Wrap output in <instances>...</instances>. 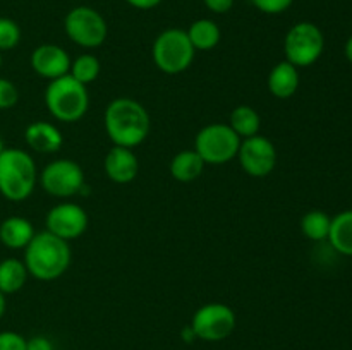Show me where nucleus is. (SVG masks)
<instances>
[{
	"label": "nucleus",
	"mask_w": 352,
	"mask_h": 350,
	"mask_svg": "<svg viewBox=\"0 0 352 350\" xmlns=\"http://www.w3.org/2000/svg\"><path fill=\"white\" fill-rule=\"evenodd\" d=\"M34 237V229L30 220L23 216H9L0 223V242L7 249H26Z\"/></svg>",
	"instance_id": "nucleus-17"
},
{
	"label": "nucleus",
	"mask_w": 352,
	"mask_h": 350,
	"mask_svg": "<svg viewBox=\"0 0 352 350\" xmlns=\"http://www.w3.org/2000/svg\"><path fill=\"white\" fill-rule=\"evenodd\" d=\"M26 350H54L50 340L47 336H33V338L26 340Z\"/></svg>",
	"instance_id": "nucleus-29"
},
{
	"label": "nucleus",
	"mask_w": 352,
	"mask_h": 350,
	"mask_svg": "<svg viewBox=\"0 0 352 350\" xmlns=\"http://www.w3.org/2000/svg\"><path fill=\"white\" fill-rule=\"evenodd\" d=\"M17 100H19V91H17L16 84L10 82L9 79L0 78V110H9L16 106Z\"/></svg>",
	"instance_id": "nucleus-26"
},
{
	"label": "nucleus",
	"mask_w": 352,
	"mask_h": 350,
	"mask_svg": "<svg viewBox=\"0 0 352 350\" xmlns=\"http://www.w3.org/2000/svg\"><path fill=\"white\" fill-rule=\"evenodd\" d=\"M294 0H251L258 10L265 14H282L292 5Z\"/></svg>",
	"instance_id": "nucleus-27"
},
{
	"label": "nucleus",
	"mask_w": 352,
	"mask_h": 350,
	"mask_svg": "<svg viewBox=\"0 0 352 350\" xmlns=\"http://www.w3.org/2000/svg\"><path fill=\"white\" fill-rule=\"evenodd\" d=\"M299 88V71L291 62H278L268 75V89L275 98L287 100L296 95Z\"/></svg>",
	"instance_id": "nucleus-16"
},
{
	"label": "nucleus",
	"mask_w": 352,
	"mask_h": 350,
	"mask_svg": "<svg viewBox=\"0 0 352 350\" xmlns=\"http://www.w3.org/2000/svg\"><path fill=\"white\" fill-rule=\"evenodd\" d=\"M129 5L136 7V9H141V10H148V9H153V7H157L158 3H162V0H126Z\"/></svg>",
	"instance_id": "nucleus-31"
},
{
	"label": "nucleus",
	"mask_w": 352,
	"mask_h": 350,
	"mask_svg": "<svg viewBox=\"0 0 352 350\" xmlns=\"http://www.w3.org/2000/svg\"><path fill=\"white\" fill-rule=\"evenodd\" d=\"M237 158L248 175L261 178L274 172L277 165V150L268 137L256 134L241 141Z\"/></svg>",
	"instance_id": "nucleus-11"
},
{
	"label": "nucleus",
	"mask_w": 352,
	"mask_h": 350,
	"mask_svg": "<svg viewBox=\"0 0 352 350\" xmlns=\"http://www.w3.org/2000/svg\"><path fill=\"white\" fill-rule=\"evenodd\" d=\"M105 174L116 184H129L136 178L138 168V156L133 150L122 146H113L105 156Z\"/></svg>",
	"instance_id": "nucleus-14"
},
{
	"label": "nucleus",
	"mask_w": 352,
	"mask_h": 350,
	"mask_svg": "<svg viewBox=\"0 0 352 350\" xmlns=\"http://www.w3.org/2000/svg\"><path fill=\"white\" fill-rule=\"evenodd\" d=\"M229 126L232 127V130L241 137V139H246V137L256 136V134L260 132L261 117L253 106L239 105L232 110V113H230Z\"/></svg>",
	"instance_id": "nucleus-21"
},
{
	"label": "nucleus",
	"mask_w": 352,
	"mask_h": 350,
	"mask_svg": "<svg viewBox=\"0 0 352 350\" xmlns=\"http://www.w3.org/2000/svg\"><path fill=\"white\" fill-rule=\"evenodd\" d=\"M0 67H2V51H0Z\"/></svg>",
	"instance_id": "nucleus-35"
},
{
	"label": "nucleus",
	"mask_w": 352,
	"mask_h": 350,
	"mask_svg": "<svg viewBox=\"0 0 352 350\" xmlns=\"http://www.w3.org/2000/svg\"><path fill=\"white\" fill-rule=\"evenodd\" d=\"M31 67L38 75L45 79L62 78L71 71V58L64 48L57 45H41L31 54Z\"/></svg>",
	"instance_id": "nucleus-13"
},
{
	"label": "nucleus",
	"mask_w": 352,
	"mask_h": 350,
	"mask_svg": "<svg viewBox=\"0 0 352 350\" xmlns=\"http://www.w3.org/2000/svg\"><path fill=\"white\" fill-rule=\"evenodd\" d=\"M38 174L30 153L19 148H6L0 154V194L14 202L24 201L36 187Z\"/></svg>",
	"instance_id": "nucleus-3"
},
{
	"label": "nucleus",
	"mask_w": 352,
	"mask_h": 350,
	"mask_svg": "<svg viewBox=\"0 0 352 350\" xmlns=\"http://www.w3.org/2000/svg\"><path fill=\"white\" fill-rule=\"evenodd\" d=\"M3 150H6V146H3V141H2V137H0V154H2Z\"/></svg>",
	"instance_id": "nucleus-34"
},
{
	"label": "nucleus",
	"mask_w": 352,
	"mask_h": 350,
	"mask_svg": "<svg viewBox=\"0 0 352 350\" xmlns=\"http://www.w3.org/2000/svg\"><path fill=\"white\" fill-rule=\"evenodd\" d=\"M346 57H347V60H349L352 64V34H351L349 40H347V43H346Z\"/></svg>",
	"instance_id": "nucleus-32"
},
{
	"label": "nucleus",
	"mask_w": 352,
	"mask_h": 350,
	"mask_svg": "<svg viewBox=\"0 0 352 350\" xmlns=\"http://www.w3.org/2000/svg\"><path fill=\"white\" fill-rule=\"evenodd\" d=\"M45 105L52 117L60 122H78L88 112V89L71 74H65L48 82L45 89Z\"/></svg>",
	"instance_id": "nucleus-4"
},
{
	"label": "nucleus",
	"mask_w": 352,
	"mask_h": 350,
	"mask_svg": "<svg viewBox=\"0 0 352 350\" xmlns=\"http://www.w3.org/2000/svg\"><path fill=\"white\" fill-rule=\"evenodd\" d=\"M330 246L344 256H352V209L339 213L332 218L329 232Z\"/></svg>",
	"instance_id": "nucleus-19"
},
{
	"label": "nucleus",
	"mask_w": 352,
	"mask_h": 350,
	"mask_svg": "<svg viewBox=\"0 0 352 350\" xmlns=\"http://www.w3.org/2000/svg\"><path fill=\"white\" fill-rule=\"evenodd\" d=\"M69 74L79 81L81 84L88 86L89 82L95 81L100 74V60L95 55H79L74 62H71V71Z\"/></svg>",
	"instance_id": "nucleus-24"
},
{
	"label": "nucleus",
	"mask_w": 352,
	"mask_h": 350,
	"mask_svg": "<svg viewBox=\"0 0 352 350\" xmlns=\"http://www.w3.org/2000/svg\"><path fill=\"white\" fill-rule=\"evenodd\" d=\"M195 47L184 30L162 31L153 43V62L165 74H181L191 67L195 60Z\"/></svg>",
	"instance_id": "nucleus-5"
},
{
	"label": "nucleus",
	"mask_w": 352,
	"mask_h": 350,
	"mask_svg": "<svg viewBox=\"0 0 352 350\" xmlns=\"http://www.w3.org/2000/svg\"><path fill=\"white\" fill-rule=\"evenodd\" d=\"M105 130L113 146H140L150 134V113L133 98H116L105 110Z\"/></svg>",
	"instance_id": "nucleus-1"
},
{
	"label": "nucleus",
	"mask_w": 352,
	"mask_h": 350,
	"mask_svg": "<svg viewBox=\"0 0 352 350\" xmlns=\"http://www.w3.org/2000/svg\"><path fill=\"white\" fill-rule=\"evenodd\" d=\"M21 41V27L9 17H0V51L12 50Z\"/></svg>",
	"instance_id": "nucleus-25"
},
{
	"label": "nucleus",
	"mask_w": 352,
	"mask_h": 350,
	"mask_svg": "<svg viewBox=\"0 0 352 350\" xmlns=\"http://www.w3.org/2000/svg\"><path fill=\"white\" fill-rule=\"evenodd\" d=\"M325 38L322 30L313 23H298L289 30L284 41L285 60L298 69L309 67L323 54Z\"/></svg>",
	"instance_id": "nucleus-7"
},
{
	"label": "nucleus",
	"mask_w": 352,
	"mask_h": 350,
	"mask_svg": "<svg viewBox=\"0 0 352 350\" xmlns=\"http://www.w3.org/2000/svg\"><path fill=\"white\" fill-rule=\"evenodd\" d=\"M241 141L229 124H210L196 134L195 151L205 163L223 165L237 156Z\"/></svg>",
	"instance_id": "nucleus-6"
},
{
	"label": "nucleus",
	"mask_w": 352,
	"mask_h": 350,
	"mask_svg": "<svg viewBox=\"0 0 352 350\" xmlns=\"http://www.w3.org/2000/svg\"><path fill=\"white\" fill-rule=\"evenodd\" d=\"M6 307H7V302H6V295L0 292V319H2V316L6 314Z\"/></svg>",
	"instance_id": "nucleus-33"
},
{
	"label": "nucleus",
	"mask_w": 352,
	"mask_h": 350,
	"mask_svg": "<svg viewBox=\"0 0 352 350\" xmlns=\"http://www.w3.org/2000/svg\"><path fill=\"white\" fill-rule=\"evenodd\" d=\"M205 161L195 150H186L175 154L170 161V175L179 182H192L203 174Z\"/></svg>",
	"instance_id": "nucleus-18"
},
{
	"label": "nucleus",
	"mask_w": 352,
	"mask_h": 350,
	"mask_svg": "<svg viewBox=\"0 0 352 350\" xmlns=\"http://www.w3.org/2000/svg\"><path fill=\"white\" fill-rule=\"evenodd\" d=\"M64 30L67 36L82 48L100 47L109 34V27L102 14L86 5L74 7L65 16Z\"/></svg>",
	"instance_id": "nucleus-8"
},
{
	"label": "nucleus",
	"mask_w": 352,
	"mask_h": 350,
	"mask_svg": "<svg viewBox=\"0 0 352 350\" xmlns=\"http://www.w3.org/2000/svg\"><path fill=\"white\" fill-rule=\"evenodd\" d=\"M205 5L215 14H226L232 9L234 0H205Z\"/></svg>",
	"instance_id": "nucleus-30"
},
{
	"label": "nucleus",
	"mask_w": 352,
	"mask_h": 350,
	"mask_svg": "<svg viewBox=\"0 0 352 350\" xmlns=\"http://www.w3.org/2000/svg\"><path fill=\"white\" fill-rule=\"evenodd\" d=\"M28 275L30 273L24 266V261L16 259V257L0 261V292L3 295L19 292L26 283Z\"/></svg>",
	"instance_id": "nucleus-20"
},
{
	"label": "nucleus",
	"mask_w": 352,
	"mask_h": 350,
	"mask_svg": "<svg viewBox=\"0 0 352 350\" xmlns=\"http://www.w3.org/2000/svg\"><path fill=\"white\" fill-rule=\"evenodd\" d=\"M71 264V247L67 240L50 232L34 233L24 249V266L28 273L41 281L60 278Z\"/></svg>",
	"instance_id": "nucleus-2"
},
{
	"label": "nucleus",
	"mask_w": 352,
	"mask_h": 350,
	"mask_svg": "<svg viewBox=\"0 0 352 350\" xmlns=\"http://www.w3.org/2000/svg\"><path fill=\"white\" fill-rule=\"evenodd\" d=\"M195 50H212L220 41V30L213 21L198 19L186 31Z\"/></svg>",
	"instance_id": "nucleus-22"
},
{
	"label": "nucleus",
	"mask_w": 352,
	"mask_h": 350,
	"mask_svg": "<svg viewBox=\"0 0 352 350\" xmlns=\"http://www.w3.org/2000/svg\"><path fill=\"white\" fill-rule=\"evenodd\" d=\"M330 223H332V218L327 213L320 211V209H313V211H308L302 216L301 230L309 240L320 242V240L329 239Z\"/></svg>",
	"instance_id": "nucleus-23"
},
{
	"label": "nucleus",
	"mask_w": 352,
	"mask_h": 350,
	"mask_svg": "<svg viewBox=\"0 0 352 350\" xmlns=\"http://www.w3.org/2000/svg\"><path fill=\"white\" fill-rule=\"evenodd\" d=\"M40 184L50 196L71 198L81 194L85 187V172L72 160H55L45 167L40 175Z\"/></svg>",
	"instance_id": "nucleus-10"
},
{
	"label": "nucleus",
	"mask_w": 352,
	"mask_h": 350,
	"mask_svg": "<svg viewBox=\"0 0 352 350\" xmlns=\"http://www.w3.org/2000/svg\"><path fill=\"white\" fill-rule=\"evenodd\" d=\"M0 350H26V340L16 331L0 333Z\"/></svg>",
	"instance_id": "nucleus-28"
},
{
	"label": "nucleus",
	"mask_w": 352,
	"mask_h": 350,
	"mask_svg": "<svg viewBox=\"0 0 352 350\" xmlns=\"http://www.w3.org/2000/svg\"><path fill=\"white\" fill-rule=\"evenodd\" d=\"M191 328L196 338L205 342H220L230 336L236 328V314L229 305L220 302L205 304L192 316Z\"/></svg>",
	"instance_id": "nucleus-9"
},
{
	"label": "nucleus",
	"mask_w": 352,
	"mask_h": 350,
	"mask_svg": "<svg viewBox=\"0 0 352 350\" xmlns=\"http://www.w3.org/2000/svg\"><path fill=\"white\" fill-rule=\"evenodd\" d=\"M47 232L60 237L64 240H72L81 237L88 229V215L85 209L74 202H62L54 206L47 213Z\"/></svg>",
	"instance_id": "nucleus-12"
},
{
	"label": "nucleus",
	"mask_w": 352,
	"mask_h": 350,
	"mask_svg": "<svg viewBox=\"0 0 352 350\" xmlns=\"http://www.w3.org/2000/svg\"><path fill=\"white\" fill-rule=\"evenodd\" d=\"M24 139L31 150L38 153H55L62 148L64 137L50 122H33L24 130Z\"/></svg>",
	"instance_id": "nucleus-15"
}]
</instances>
